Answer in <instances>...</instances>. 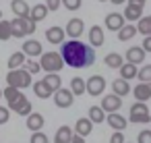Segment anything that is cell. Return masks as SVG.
I'll return each instance as SVG.
<instances>
[{"instance_id":"obj_1","label":"cell","mask_w":151,"mask_h":143,"mask_svg":"<svg viewBox=\"0 0 151 143\" xmlns=\"http://www.w3.org/2000/svg\"><path fill=\"white\" fill-rule=\"evenodd\" d=\"M64 62L73 69H87L95 62V50L91 44H83L79 40H70V42H64L62 44V50H60Z\"/></svg>"},{"instance_id":"obj_2","label":"cell","mask_w":151,"mask_h":143,"mask_svg":"<svg viewBox=\"0 0 151 143\" xmlns=\"http://www.w3.org/2000/svg\"><path fill=\"white\" fill-rule=\"evenodd\" d=\"M40 64H42V71H46L48 75H52V73L58 75V71H60L66 62H64L62 54H58V52H44Z\"/></svg>"},{"instance_id":"obj_3","label":"cell","mask_w":151,"mask_h":143,"mask_svg":"<svg viewBox=\"0 0 151 143\" xmlns=\"http://www.w3.org/2000/svg\"><path fill=\"white\" fill-rule=\"evenodd\" d=\"M6 83H9L11 87H17V89L29 87V85H31V73H29L27 69L9 71V75H6Z\"/></svg>"},{"instance_id":"obj_4","label":"cell","mask_w":151,"mask_h":143,"mask_svg":"<svg viewBox=\"0 0 151 143\" xmlns=\"http://www.w3.org/2000/svg\"><path fill=\"white\" fill-rule=\"evenodd\" d=\"M11 25H13V35L15 38H25V35H29V33L35 31V21H31V19L15 17L11 21Z\"/></svg>"},{"instance_id":"obj_5","label":"cell","mask_w":151,"mask_h":143,"mask_svg":"<svg viewBox=\"0 0 151 143\" xmlns=\"http://www.w3.org/2000/svg\"><path fill=\"white\" fill-rule=\"evenodd\" d=\"M128 120L134 122V124H145V122H149V120H151V114H149L147 104H143V102L132 104V106H130V116H128Z\"/></svg>"},{"instance_id":"obj_6","label":"cell","mask_w":151,"mask_h":143,"mask_svg":"<svg viewBox=\"0 0 151 143\" xmlns=\"http://www.w3.org/2000/svg\"><path fill=\"white\" fill-rule=\"evenodd\" d=\"M4 98H6V102H9V108L11 110H17L23 102H27V98L21 93V89H17V87H6L4 89Z\"/></svg>"},{"instance_id":"obj_7","label":"cell","mask_w":151,"mask_h":143,"mask_svg":"<svg viewBox=\"0 0 151 143\" xmlns=\"http://www.w3.org/2000/svg\"><path fill=\"white\" fill-rule=\"evenodd\" d=\"M73 102H75V93L70 91V89H58L56 93H54V104L58 106V108H70L73 106Z\"/></svg>"},{"instance_id":"obj_8","label":"cell","mask_w":151,"mask_h":143,"mask_svg":"<svg viewBox=\"0 0 151 143\" xmlns=\"http://www.w3.org/2000/svg\"><path fill=\"white\" fill-rule=\"evenodd\" d=\"M104 89H106V79L101 75L89 77V81H87V93L89 95H101Z\"/></svg>"},{"instance_id":"obj_9","label":"cell","mask_w":151,"mask_h":143,"mask_svg":"<svg viewBox=\"0 0 151 143\" xmlns=\"http://www.w3.org/2000/svg\"><path fill=\"white\" fill-rule=\"evenodd\" d=\"M120 106H122V98L116 93H110L101 100V108L106 110V114H116L120 110Z\"/></svg>"},{"instance_id":"obj_10","label":"cell","mask_w":151,"mask_h":143,"mask_svg":"<svg viewBox=\"0 0 151 143\" xmlns=\"http://www.w3.org/2000/svg\"><path fill=\"white\" fill-rule=\"evenodd\" d=\"M106 27H108L110 31H120V29L124 27V15H120V13H110V15H106Z\"/></svg>"},{"instance_id":"obj_11","label":"cell","mask_w":151,"mask_h":143,"mask_svg":"<svg viewBox=\"0 0 151 143\" xmlns=\"http://www.w3.org/2000/svg\"><path fill=\"white\" fill-rule=\"evenodd\" d=\"M25 56H29V58H33V56H44V50H42V44L37 42V40H27L25 44H23V50H21Z\"/></svg>"},{"instance_id":"obj_12","label":"cell","mask_w":151,"mask_h":143,"mask_svg":"<svg viewBox=\"0 0 151 143\" xmlns=\"http://www.w3.org/2000/svg\"><path fill=\"white\" fill-rule=\"evenodd\" d=\"M124 58H126V62H130V64H141V62L145 60V50H143V46L128 48L126 54H124Z\"/></svg>"},{"instance_id":"obj_13","label":"cell","mask_w":151,"mask_h":143,"mask_svg":"<svg viewBox=\"0 0 151 143\" xmlns=\"http://www.w3.org/2000/svg\"><path fill=\"white\" fill-rule=\"evenodd\" d=\"M11 11L17 17H21V19H29V15H31V9H29V4L25 2V0H13V2H11Z\"/></svg>"},{"instance_id":"obj_14","label":"cell","mask_w":151,"mask_h":143,"mask_svg":"<svg viewBox=\"0 0 151 143\" xmlns=\"http://www.w3.org/2000/svg\"><path fill=\"white\" fill-rule=\"evenodd\" d=\"M83 29H85L83 19H70V21L66 23V33H68L73 40H77V38L83 33Z\"/></svg>"},{"instance_id":"obj_15","label":"cell","mask_w":151,"mask_h":143,"mask_svg":"<svg viewBox=\"0 0 151 143\" xmlns=\"http://www.w3.org/2000/svg\"><path fill=\"white\" fill-rule=\"evenodd\" d=\"M122 15H124V19H128L130 23H132V21H137V23H139V21L143 19V6H134V4H130V2H128Z\"/></svg>"},{"instance_id":"obj_16","label":"cell","mask_w":151,"mask_h":143,"mask_svg":"<svg viewBox=\"0 0 151 143\" xmlns=\"http://www.w3.org/2000/svg\"><path fill=\"white\" fill-rule=\"evenodd\" d=\"M104 40H106L104 29H101L99 25H93V27L89 29V44H91L93 48H99V46L104 44Z\"/></svg>"},{"instance_id":"obj_17","label":"cell","mask_w":151,"mask_h":143,"mask_svg":"<svg viewBox=\"0 0 151 143\" xmlns=\"http://www.w3.org/2000/svg\"><path fill=\"white\" fill-rule=\"evenodd\" d=\"M106 120H108V124H110L114 131H120V133H122V131L126 129V124H128V118H124L122 114H108Z\"/></svg>"},{"instance_id":"obj_18","label":"cell","mask_w":151,"mask_h":143,"mask_svg":"<svg viewBox=\"0 0 151 143\" xmlns=\"http://www.w3.org/2000/svg\"><path fill=\"white\" fill-rule=\"evenodd\" d=\"M132 93H134V98H137V102H147L149 98H151V83H139L134 89H132Z\"/></svg>"},{"instance_id":"obj_19","label":"cell","mask_w":151,"mask_h":143,"mask_svg":"<svg viewBox=\"0 0 151 143\" xmlns=\"http://www.w3.org/2000/svg\"><path fill=\"white\" fill-rule=\"evenodd\" d=\"M64 29L62 27H50V29H46V40L50 42V44H62L64 42Z\"/></svg>"},{"instance_id":"obj_20","label":"cell","mask_w":151,"mask_h":143,"mask_svg":"<svg viewBox=\"0 0 151 143\" xmlns=\"http://www.w3.org/2000/svg\"><path fill=\"white\" fill-rule=\"evenodd\" d=\"M44 116L42 114H37V112H33L31 116H27V120H25V124H27V129L29 131H33V133H40L42 131V126H44Z\"/></svg>"},{"instance_id":"obj_21","label":"cell","mask_w":151,"mask_h":143,"mask_svg":"<svg viewBox=\"0 0 151 143\" xmlns=\"http://www.w3.org/2000/svg\"><path fill=\"white\" fill-rule=\"evenodd\" d=\"M73 137H75V133H73V129L70 126H60L58 131H56V137H54V143H70L73 141Z\"/></svg>"},{"instance_id":"obj_22","label":"cell","mask_w":151,"mask_h":143,"mask_svg":"<svg viewBox=\"0 0 151 143\" xmlns=\"http://www.w3.org/2000/svg\"><path fill=\"white\" fill-rule=\"evenodd\" d=\"M33 91H35V95H37V98H42V100H48V98H52V95H54V91L46 85V81H44V79L33 83Z\"/></svg>"},{"instance_id":"obj_23","label":"cell","mask_w":151,"mask_h":143,"mask_svg":"<svg viewBox=\"0 0 151 143\" xmlns=\"http://www.w3.org/2000/svg\"><path fill=\"white\" fill-rule=\"evenodd\" d=\"M112 93H116V95H120V98H124L126 93H130V85H128V81H124V79H116V81H112Z\"/></svg>"},{"instance_id":"obj_24","label":"cell","mask_w":151,"mask_h":143,"mask_svg":"<svg viewBox=\"0 0 151 143\" xmlns=\"http://www.w3.org/2000/svg\"><path fill=\"white\" fill-rule=\"evenodd\" d=\"M134 77H139V69H137V64L124 62V66L120 69V79H124V81H130V79H134Z\"/></svg>"},{"instance_id":"obj_25","label":"cell","mask_w":151,"mask_h":143,"mask_svg":"<svg viewBox=\"0 0 151 143\" xmlns=\"http://www.w3.org/2000/svg\"><path fill=\"white\" fill-rule=\"evenodd\" d=\"M106 118H108V114H106V110H104L101 106H91V108H89V120H91L93 124H95V122L99 124V122H104Z\"/></svg>"},{"instance_id":"obj_26","label":"cell","mask_w":151,"mask_h":143,"mask_svg":"<svg viewBox=\"0 0 151 143\" xmlns=\"http://www.w3.org/2000/svg\"><path fill=\"white\" fill-rule=\"evenodd\" d=\"M137 33H139V29H137L132 23H128V25H124V27L118 31V40H120V42H128V40H132Z\"/></svg>"},{"instance_id":"obj_27","label":"cell","mask_w":151,"mask_h":143,"mask_svg":"<svg viewBox=\"0 0 151 143\" xmlns=\"http://www.w3.org/2000/svg\"><path fill=\"white\" fill-rule=\"evenodd\" d=\"M91 129H93V122H91L89 118H79V120H77V126H75L77 135H81V137H87V135L91 133Z\"/></svg>"},{"instance_id":"obj_28","label":"cell","mask_w":151,"mask_h":143,"mask_svg":"<svg viewBox=\"0 0 151 143\" xmlns=\"http://www.w3.org/2000/svg\"><path fill=\"white\" fill-rule=\"evenodd\" d=\"M48 17V6L46 4H35L33 9H31V15H29V19L31 21H42V19H46Z\"/></svg>"},{"instance_id":"obj_29","label":"cell","mask_w":151,"mask_h":143,"mask_svg":"<svg viewBox=\"0 0 151 143\" xmlns=\"http://www.w3.org/2000/svg\"><path fill=\"white\" fill-rule=\"evenodd\" d=\"M25 62H27V60H25V54H23V52H15V54H11V58H9V69H11V71H17V69H21Z\"/></svg>"},{"instance_id":"obj_30","label":"cell","mask_w":151,"mask_h":143,"mask_svg":"<svg viewBox=\"0 0 151 143\" xmlns=\"http://www.w3.org/2000/svg\"><path fill=\"white\" fill-rule=\"evenodd\" d=\"M104 62H106L110 69H122V66H124V58H122L120 54H116V52L108 54V56L104 58Z\"/></svg>"},{"instance_id":"obj_31","label":"cell","mask_w":151,"mask_h":143,"mask_svg":"<svg viewBox=\"0 0 151 143\" xmlns=\"http://www.w3.org/2000/svg\"><path fill=\"white\" fill-rule=\"evenodd\" d=\"M44 81H46V85H48V87H50L54 93H56L58 89H62V79H60L56 73H52V75H46V77H44Z\"/></svg>"},{"instance_id":"obj_32","label":"cell","mask_w":151,"mask_h":143,"mask_svg":"<svg viewBox=\"0 0 151 143\" xmlns=\"http://www.w3.org/2000/svg\"><path fill=\"white\" fill-rule=\"evenodd\" d=\"M70 91H73L75 95H83V93L87 91V81H83L81 77H75V79L70 81Z\"/></svg>"},{"instance_id":"obj_33","label":"cell","mask_w":151,"mask_h":143,"mask_svg":"<svg viewBox=\"0 0 151 143\" xmlns=\"http://www.w3.org/2000/svg\"><path fill=\"white\" fill-rule=\"evenodd\" d=\"M137 29H139V33H143L145 38H151V15L143 17V19L137 23Z\"/></svg>"},{"instance_id":"obj_34","label":"cell","mask_w":151,"mask_h":143,"mask_svg":"<svg viewBox=\"0 0 151 143\" xmlns=\"http://www.w3.org/2000/svg\"><path fill=\"white\" fill-rule=\"evenodd\" d=\"M13 38V25H11V21H0V42H6V40H11Z\"/></svg>"},{"instance_id":"obj_35","label":"cell","mask_w":151,"mask_h":143,"mask_svg":"<svg viewBox=\"0 0 151 143\" xmlns=\"http://www.w3.org/2000/svg\"><path fill=\"white\" fill-rule=\"evenodd\" d=\"M139 81L141 83H151V64H145L143 69H139Z\"/></svg>"},{"instance_id":"obj_36","label":"cell","mask_w":151,"mask_h":143,"mask_svg":"<svg viewBox=\"0 0 151 143\" xmlns=\"http://www.w3.org/2000/svg\"><path fill=\"white\" fill-rule=\"evenodd\" d=\"M15 114H21V116H31L33 114V110H31V102L27 100V102H23L17 110H15Z\"/></svg>"},{"instance_id":"obj_37","label":"cell","mask_w":151,"mask_h":143,"mask_svg":"<svg viewBox=\"0 0 151 143\" xmlns=\"http://www.w3.org/2000/svg\"><path fill=\"white\" fill-rule=\"evenodd\" d=\"M25 69H27L31 75H35V73H40V71H42V64H40V62H35V60H27V62H25Z\"/></svg>"},{"instance_id":"obj_38","label":"cell","mask_w":151,"mask_h":143,"mask_svg":"<svg viewBox=\"0 0 151 143\" xmlns=\"http://www.w3.org/2000/svg\"><path fill=\"white\" fill-rule=\"evenodd\" d=\"M62 2H64V9H68V11L81 9V0H62Z\"/></svg>"},{"instance_id":"obj_39","label":"cell","mask_w":151,"mask_h":143,"mask_svg":"<svg viewBox=\"0 0 151 143\" xmlns=\"http://www.w3.org/2000/svg\"><path fill=\"white\" fill-rule=\"evenodd\" d=\"M31 143H50V141H48V137L40 131V133H33V135H31Z\"/></svg>"},{"instance_id":"obj_40","label":"cell","mask_w":151,"mask_h":143,"mask_svg":"<svg viewBox=\"0 0 151 143\" xmlns=\"http://www.w3.org/2000/svg\"><path fill=\"white\" fill-rule=\"evenodd\" d=\"M137 143H151V131H141Z\"/></svg>"},{"instance_id":"obj_41","label":"cell","mask_w":151,"mask_h":143,"mask_svg":"<svg viewBox=\"0 0 151 143\" xmlns=\"http://www.w3.org/2000/svg\"><path fill=\"white\" fill-rule=\"evenodd\" d=\"M9 118H11L9 108H2V106H0V124H6V122H9Z\"/></svg>"},{"instance_id":"obj_42","label":"cell","mask_w":151,"mask_h":143,"mask_svg":"<svg viewBox=\"0 0 151 143\" xmlns=\"http://www.w3.org/2000/svg\"><path fill=\"white\" fill-rule=\"evenodd\" d=\"M110 143H126V141H124V135L120 131H114V135L110 137Z\"/></svg>"},{"instance_id":"obj_43","label":"cell","mask_w":151,"mask_h":143,"mask_svg":"<svg viewBox=\"0 0 151 143\" xmlns=\"http://www.w3.org/2000/svg\"><path fill=\"white\" fill-rule=\"evenodd\" d=\"M62 4V0H46V6L48 11H58V6Z\"/></svg>"},{"instance_id":"obj_44","label":"cell","mask_w":151,"mask_h":143,"mask_svg":"<svg viewBox=\"0 0 151 143\" xmlns=\"http://www.w3.org/2000/svg\"><path fill=\"white\" fill-rule=\"evenodd\" d=\"M141 46H143V50H145V52H151V38H145Z\"/></svg>"},{"instance_id":"obj_45","label":"cell","mask_w":151,"mask_h":143,"mask_svg":"<svg viewBox=\"0 0 151 143\" xmlns=\"http://www.w3.org/2000/svg\"><path fill=\"white\" fill-rule=\"evenodd\" d=\"M70 143H85V137H81V135H77L75 133V137H73V141Z\"/></svg>"},{"instance_id":"obj_46","label":"cell","mask_w":151,"mask_h":143,"mask_svg":"<svg viewBox=\"0 0 151 143\" xmlns=\"http://www.w3.org/2000/svg\"><path fill=\"white\" fill-rule=\"evenodd\" d=\"M145 2L147 0H130V4H134V6H145Z\"/></svg>"},{"instance_id":"obj_47","label":"cell","mask_w":151,"mask_h":143,"mask_svg":"<svg viewBox=\"0 0 151 143\" xmlns=\"http://www.w3.org/2000/svg\"><path fill=\"white\" fill-rule=\"evenodd\" d=\"M110 2H114V4H124L126 0H110Z\"/></svg>"},{"instance_id":"obj_48","label":"cell","mask_w":151,"mask_h":143,"mask_svg":"<svg viewBox=\"0 0 151 143\" xmlns=\"http://www.w3.org/2000/svg\"><path fill=\"white\" fill-rule=\"evenodd\" d=\"M2 95H4V91H2V89H0V98H2Z\"/></svg>"},{"instance_id":"obj_49","label":"cell","mask_w":151,"mask_h":143,"mask_svg":"<svg viewBox=\"0 0 151 143\" xmlns=\"http://www.w3.org/2000/svg\"><path fill=\"white\" fill-rule=\"evenodd\" d=\"M0 21H2V11H0Z\"/></svg>"},{"instance_id":"obj_50","label":"cell","mask_w":151,"mask_h":143,"mask_svg":"<svg viewBox=\"0 0 151 143\" xmlns=\"http://www.w3.org/2000/svg\"><path fill=\"white\" fill-rule=\"evenodd\" d=\"M97 2H106V0H97Z\"/></svg>"}]
</instances>
